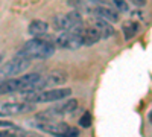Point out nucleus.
I'll return each instance as SVG.
<instances>
[{"instance_id":"f257e3e1","label":"nucleus","mask_w":152,"mask_h":137,"mask_svg":"<svg viewBox=\"0 0 152 137\" xmlns=\"http://www.w3.org/2000/svg\"><path fill=\"white\" fill-rule=\"evenodd\" d=\"M41 73H26L20 78H9L5 81H0V96L9 93H31L34 84L40 79Z\"/></svg>"},{"instance_id":"f03ea898","label":"nucleus","mask_w":152,"mask_h":137,"mask_svg":"<svg viewBox=\"0 0 152 137\" xmlns=\"http://www.w3.org/2000/svg\"><path fill=\"white\" fill-rule=\"evenodd\" d=\"M55 53V44L46 41L43 38H32L28 43H24L21 51L18 52L20 56L28 59H47L53 56Z\"/></svg>"},{"instance_id":"7ed1b4c3","label":"nucleus","mask_w":152,"mask_h":137,"mask_svg":"<svg viewBox=\"0 0 152 137\" xmlns=\"http://www.w3.org/2000/svg\"><path fill=\"white\" fill-rule=\"evenodd\" d=\"M72 95V89H46L34 93L24 95V101L31 104H46V102H58Z\"/></svg>"},{"instance_id":"20e7f679","label":"nucleus","mask_w":152,"mask_h":137,"mask_svg":"<svg viewBox=\"0 0 152 137\" xmlns=\"http://www.w3.org/2000/svg\"><path fill=\"white\" fill-rule=\"evenodd\" d=\"M79 107V102L76 99H69L66 102H61L58 105H53L44 111H40L37 116L35 120H58L59 117H66L69 114H73Z\"/></svg>"},{"instance_id":"39448f33","label":"nucleus","mask_w":152,"mask_h":137,"mask_svg":"<svg viewBox=\"0 0 152 137\" xmlns=\"http://www.w3.org/2000/svg\"><path fill=\"white\" fill-rule=\"evenodd\" d=\"M67 81H69V75L64 70H52L46 75H41L40 79L34 84L31 93L46 90V89H58V87L64 85Z\"/></svg>"},{"instance_id":"423d86ee","label":"nucleus","mask_w":152,"mask_h":137,"mask_svg":"<svg viewBox=\"0 0 152 137\" xmlns=\"http://www.w3.org/2000/svg\"><path fill=\"white\" fill-rule=\"evenodd\" d=\"M53 28L58 32H70L82 29V15L78 11L69 14H58L53 17Z\"/></svg>"},{"instance_id":"0eeeda50","label":"nucleus","mask_w":152,"mask_h":137,"mask_svg":"<svg viewBox=\"0 0 152 137\" xmlns=\"http://www.w3.org/2000/svg\"><path fill=\"white\" fill-rule=\"evenodd\" d=\"M29 66H31V59L23 58L20 55L14 56L12 59L6 61L5 64L0 66V81H5V79H9V78H15L17 75H21Z\"/></svg>"},{"instance_id":"6e6552de","label":"nucleus","mask_w":152,"mask_h":137,"mask_svg":"<svg viewBox=\"0 0 152 137\" xmlns=\"http://www.w3.org/2000/svg\"><path fill=\"white\" fill-rule=\"evenodd\" d=\"M70 125L61 120H35V128L55 137H62Z\"/></svg>"},{"instance_id":"1a4fd4ad","label":"nucleus","mask_w":152,"mask_h":137,"mask_svg":"<svg viewBox=\"0 0 152 137\" xmlns=\"http://www.w3.org/2000/svg\"><path fill=\"white\" fill-rule=\"evenodd\" d=\"M34 105L31 102H6L0 104V116H18V114H26L34 111Z\"/></svg>"},{"instance_id":"9d476101","label":"nucleus","mask_w":152,"mask_h":137,"mask_svg":"<svg viewBox=\"0 0 152 137\" xmlns=\"http://www.w3.org/2000/svg\"><path fill=\"white\" fill-rule=\"evenodd\" d=\"M81 31H70V32H61L56 38V44L62 49H78L82 46L81 43Z\"/></svg>"},{"instance_id":"9b49d317","label":"nucleus","mask_w":152,"mask_h":137,"mask_svg":"<svg viewBox=\"0 0 152 137\" xmlns=\"http://www.w3.org/2000/svg\"><path fill=\"white\" fill-rule=\"evenodd\" d=\"M94 12H96V15L99 18H102L108 23H117L120 21V15H119V12L116 9H113L110 6H97L94 8Z\"/></svg>"},{"instance_id":"f8f14e48","label":"nucleus","mask_w":152,"mask_h":137,"mask_svg":"<svg viewBox=\"0 0 152 137\" xmlns=\"http://www.w3.org/2000/svg\"><path fill=\"white\" fill-rule=\"evenodd\" d=\"M100 40V34L97 32L96 28L90 26V28H85L81 31V43L82 46H93Z\"/></svg>"},{"instance_id":"ddd939ff","label":"nucleus","mask_w":152,"mask_h":137,"mask_svg":"<svg viewBox=\"0 0 152 137\" xmlns=\"http://www.w3.org/2000/svg\"><path fill=\"white\" fill-rule=\"evenodd\" d=\"M49 31V24L44 20H34L29 23L28 32L34 37V38H41L43 35H46Z\"/></svg>"},{"instance_id":"4468645a","label":"nucleus","mask_w":152,"mask_h":137,"mask_svg":"<svg viewBox=\"0 0 152 137\" xmlns=\"http://www.w3.org/2000/svg\"><path fill=\"white\" fill-rule=\"evenodd\" d=\"M93 28L97 29V32L100 34V38H110V37H113L114 34H116V31H114V28H113V24L108 23V21H105V20H102V18H99V20L96 18L93 21Z\"/></svg>"},{"instance_id":"2eb2a0df","label":"nucleus","mask_w":152,"mask_h":137,"mask_svg":"<svg viewBox=\"0 0 152 137\" xmlns=\"http://www.w3.org/2000/svg\"><path fill=\"white\" fill-rule=\"evenodd\" d=\"M123 32H125V38L129 40L138 32V24L135 21H126L123 24Z\"/></svg>"},{"instance_id":"dca6fc26","label":"nucleus","mask_w":152,"mask_h":137,"mask_svg":"<svg viewBox=\"0 0 152 137\" xmlns=\"http://www.w3.org/2000/svg\"><path fill=\"white\" fill-rule=\"evenodd\" d=\"M91 122H93L91 114L88 113V111H85V113L82 114V117L79 119V125H81L82 128H88V127H91Z\"/></svg>"},{"instance_id":"f3484780","label":"nucleus","mask_w":152,"mask_h":137,"mask_svg":"<svg viewBox=\"0 0 152 137\" xmlns=\"http://www.w3.org/2000/svg\"><path fill=\"white\" fill-rule=\"evenodd\" d=\"M111 3L117 8L119 12H128L129 11V5L126 3V0H113Z\"/></svg>"},{"instance_id":"a211bd4d","label":"nucleus","mask_w":152,"mask_h":137,"mask_svg":"<svg viewBox=\"0 0 152 137\" xmlns=\"http://www.w3.org/2000/svg\"><path fill=\"white\" fill-rule=\"evenodd\" d=\"M67 3L70 6H73V11H84L87 8L82 0H67Z\"/></svg>"},{"instance_id":"6ab92c4d","label":"nucleus","mask_w":152,"mask_h":137,"mask_svg":"<svg viewBox=\"0 0 152 137\" xmlns=\"http://www.w3.org/2000/svg\"><path fill=\"white\" fill-rule=\"evenodd\" d=\"M62 137H79V130L73 128V127H69V130L66 131V134Z\"/></svg>"},{"instance_id":"aec40b11","label":"nucleus","mask_w":152,"mask_h":137,"mask_svg":"<svg viewBox=\"0 0 152 137\" xmlns=\"http://www.w3.org/2000/svg\"><path fill=\"white\" fill-rule=\"evenodd\" d=\"M15 125L9 120H0V128L2 130H9V128H14Z\"/></svg>"},{"instance_id":"412c9836","label":"nucleus","mask_w":152,"mask_h":137,"mask_svg":"<svg viewBox=\"0 0 152 137\" xmlns=\"http://www.w3.org/2000/svg\"><path fill=\"white\" fill-rule=\"evenodd\" d=\"M91 3H96V5H99V6H105L104 3H105V0H90Z\"/></svg>"},{"instance_id":"4be33fe9","label":"nucleus","mask_w":152,"mask_h":137,"mask_svg":"<svg viewBox=\"0 0 152 137\" xmlns=\"http://www.w3.org/2000/svg\"><path fill=\"white\" fill-rule=\"evenodd\" d=\"M0 137H2V130H0Z\"/></svg>"},{"instance_id":"5701e85b","label":"nucleus","mask_w":152,"mask_h":137,"mask_svg":"<svg viewBox=\"0 0 152 137\" xmlns=\"http://www.w3.org/2000/svg\"><path fill=\"white\" fill-rule=\"evenodd\" d=\"M0 61H2V55H0Z\"/></svg>"}]
</instances>
